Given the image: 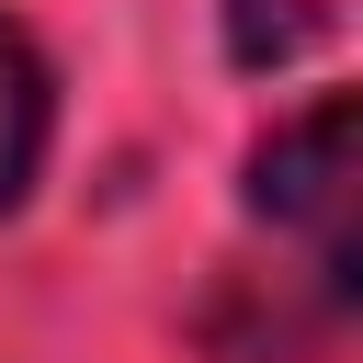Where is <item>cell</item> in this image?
<instances>
[{"label": "cell", "instance_id": "1", "mask_svg": "<svg viewBox=\"0 0 363 363\" xmlns=\"http://www.w3.org/2000/svg\"><path fill=\"white\" fill-rule=\"evenodd\" d=\"M250 204L318 250L329 295H352V91H318L295 125L250 147Z\"/></svg>", "mask_w": 363, "mask_h": 363}, {"label": "cell", "instance_id": "2", "mask_svg": "<svg viewBox=\"0 0 363 363\" xmlns=\"http://www.w3.org/2000/svg\"><path fill=\"white\" fill-rule=\"evenodd\" d=\"M45 113H57V91H45V57H34V34L0 11V216L34 193V159H45Z\"/></svg>", "mask_w": 363, "mask_h": 363}, {"label": "cell", "instance_id": "3", "mask_svg": "<svg viewBox=\"0 0 363 363\" xmlns=\"http://www.w3.org/2000/svg\"><path fill=\"white\" fill-rule=\"evenodd\" d=\"M352 23V0H227V57L238 68H284L306 45H329Z\"/></svg>", "mask_w": 363, "mask_h": 363}]
</instances>
